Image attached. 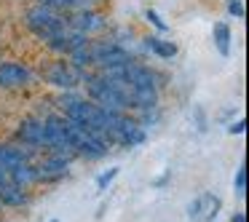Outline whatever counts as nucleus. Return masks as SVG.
Instances as JSON below:
<instances>
[{
    "label": "nucleus",
    "mask_w": 249,
    "mask_h": 222,
    "mask_svg": "<svg viewBox=\"0 0 249 222\" xmlns=\"http://www.w3.org/2000/svg\"><path fill=\"white\" fill-rule=\"evenodd\" d=\"M67 30L70 33H78V35H86V38H91V35L97 33H105L107 30V17L99 11H78V14H67Z\"/></svg>",
    "instance_id": "423d86ee"
},
{
    "label": "nucleus",
    "mask_w": 249,
    "mask_h": 222,
    "mask_svg": "<svg viewBox=\"0 0 249 222\" xmlns=\"http://www.w3.org/2000/svg\"><path fill=\"white\" fill-rule=\"evenodd\" d=\"M70 158L65 155H56V153H46L43 158H40L38 163H33L35 166V177H38V185H49V182H59V179H65L67 174H70Z\"/></svg>",
    "instance_id": "39448f33"
},
{
    "label": "nucleus",
    "mask_w": 249,
    "mask_h": 222,
    "mask_svg": "<svg viewBox=\"0 0 249 222\" xmlns=\"http://www.w3.org/2000/svg\"><path fill=\"white\" fill-rule=\"evenodd\" d=\"M49 222H59V220H49Z\"/></svg>",
    "instance_id": "412c9836"
},
{
    "label": "nucleus",
    "mask_w": 249,
    "mask_h": 222,
    "mask_svg": "<svg viewBox=\"0 0 249 222\" xmlns=\"http://www.w3.org/2000/svg\"><path fill=\"white\" fill-rule=\"evenodd\" d=\"M118 174H121V166H110L107 171L99 174V177H97V190H99V193H105V190L113 185V179L118 177Z\"/></svg>",
    "instance_id": "f3484780"
},
{
    "label": "nucleus",
    "mask_w": 249,
    "mask_h": 222,
    "mask_svg": "<svg viewBox=\"0 0 249 222\" xmlns=\"http://www.w3.org/2000/svg\"><path fill=\"white\" fill-rule=\"evenodd\" d=\"M233 193H236L238 198L247 195V163H238L236 177H233Z\"/></svg>",
    "instance_id": "dca6fc26"
},
{
    "label": "nucleus",
    "mask_w": 249,
    "mask_h": 222,
    "mask_svg": "<svg viewBox=\"0 0 249 222\" xmlns=\"http://www.w3.org/2000/svg\"><path fill=\"white\" fill-rule=\"evenodd\" d=\"M225 8H228V14H231V17H236V19H244V17H247L244 0H228V3H225Z\"/></svg>",
    "instance_id": "a211bd4d"
},
{
    "label": "nucleus",
    "mask_w": 249,
    "mask_h": 222,
    "mask_svg": "<svg viewBox=\"0 0 249 222\" xmlns=\"http://www.w3.org/2000/svg\"><path fill=\"white\" fill-rule=\"evenodd\" d=\"M145 49L150 51V54H156L158 59H174L177 56V43H172V40H163L161 35H150V38H145Z\"/></svg>",
    "instance_id": "4468645a"
},
{
    "label": "nucleus",
    "mask_w": 249,
    "mask_h": 222,
    "mask_svg": "<svg viewBox=\"0 0 249 222\" xmlns=\"http://www.w3.org/2000/svg\"><path fill=\"white\" fill-rule=\"evenodd\" d=\"M33 78L35 75L27 65H19V62H3L0 65V88H6V91L30 86Z\"/></svg>",
    "instance_id": "6e6552de"
},
{
    "label": "nucleus",
    "mask_w": 249,
    "mask_h": 222,
    "mask_svg": "<svg viewBox=\"0 0 249 222\" xmlns=\"http://www.w3.org/2000/svg\"><path fill=\"white\" fill-rule=\"evenodd\" d=\"M231 222H247V211H244V209L233 211V214H231Z\"/></svg>",
    "instance_id": "aec40b11"
},
{
    "label": "nucleus",
    "mask_w": 249,
    "mask_h": 222,
    "mask_svg": "<svg viewBox=\"0 0 249 222\" xmlns=\"http://www.w3.org/2000/svg\"><path fill=\"white\" fill-rule=\"evenodd\" d=\"M222 209V198L212 190L206 193H198L193 201L188 204V220L193 222H214V217L220 214Z\"/></svg>",
    "instance_id": "0eeeda50"
},
{
    "label": "nucleus",
    "mask_w": 249,
    "mask_h": 222,
    "mask_svg": "<svg viewBox=\"0 0 249 222\" xmlns=\"http://www.w3.org/2000/svg\"><path fill=\"white\" fill-rule=\"evenodd\" d=\"M212 40H214V49L220 56H231V49H233V33H231V24L228 22H214L212 27Z\"/></svg>",
    "instance_id": "ddd939ff"
},
{
    "label": "nucleus",
    "mask_w": 249,
    "mask_h": 222,
    "mask_svg": "<svg viewBox=\"0 0 249 222\" xmlns=\"http://www.w3.org/2000/svg\"><path fill=\"white\" fill-rule=\"evenodd\" d=\"M30 190L19 188L14 182H6L0 185V206H8V209H22V206L30 204Z\"/></svg>",
    "instance_id": "9b49d317"
},
{
    "label": "nucleus",
    "mask_w": 249,
    "mask_h": 222,
    "mask_svg": "<svg viewBox=\"0 0 249 222\" xmlns=\"http://www.w3.org/2000/svg\"><path fill=\"white\" fill-rule=\"evenodd\" d=\"M24 24H27V30L33 35H38V38L43 40H51L56 38V35L67 33V14H56L51 11V8L46 6H30L27 14H24Z\"/></svg>",
    "instance_id": "f03ea898"
},
{
    "label": "nucleus",
    "mask_w": 249,
    "mask_h": 222,
    "mask_svg": "<svg viewBox=\"0 0 249 222\" xmlns=\"http://www.w3.org/2000/svg\"><path fill=\"white\" fill-rule=\"evenodd\" d=\"M91 38H86V35H78V33H62V35H56V38H51V40H46V46H49L54 54H59L62 59L65 56H70V54H75L78 49H83V46L89 43Z\"/></svg>",
    "instance_id": "9d476101"
},
{
    "label": "nucleus",
    "mask_w": 249,
    "mask_h": 222,
    "mask_svg": "<svg viewBox=\"0 0 249 222\" xmlns=\"http://www.w3.org/2000/svg\"><path fill=\"white\" fill-rule=\"evenodd\" d=\"M17 139L24 147L38 153L43 147V118H24L22 126L17 129Z\"/></svg>",
    "instance_id": "1a4fd4ad"
},
{
    "label": "nucleus",
    "mask_w": 249,
    "mask_h": 222,
    "mask_svg": "<svg viewBox=\"0 0 249 222\" xmlns=\"http://www.w3.org/2000/svg\"><path fill=\"white\" fill-rule=\"evenodd\" d=\"M244 131H247V120H244V118L233 120V123L228 126V134H233V137H236V134H244Z\"/></svg>",
    "instance_id": "6ab92c4d"
},
{
    "label": "nucleus",
    "mask_w": 249,
    "mask_h": 222,
    "mask_svg": "<svg viewBox=\"0 0 249 222\" xmlns=\"http://www.w3.org/2000/svg\"><path fill=\"white\" fill-rule=\"evenodd\" d=\"M142 17H145V22L150 24V27H156V33H161V35L169 33V22H163V17L156 11V8H145Z\"/></svg>",
    "instance_id": "2eb2a0df"
},
{
    "label": "nucleus",
    "mask_w": 249,
    "mask_h": 222,
    "mask_svg": "<svg viewBox=\"0 0 249 222\" xmlns=\"http://www.w3.org/2000/svg\"><path fill=\"white\" fill-rule=\"evenodd\" d=\"M105 139L110 145H124V147H137L147 139V131L140 126V120L131 118L129 113H115L110 120L107 131H105Z\"/></svg>",
    "instance_id": "7ed1b4c3"
},
{
    "label": "nucleus",
    "mask_w": 249,
    "mask_h": 222,
    "mask_svg": "<svg viewBox=\"0 0 249 222\" xmlns=\"http://www.w3.org/2000/svg\"><path fill=\"white\" fill-rule=\"evenodd\" d=\"M89 54H91V72H115L134 62L129 49L115 40H89Z\"/></svg>",
    "instance_id": "f257e3e1"
},
{
    "label": "nucleus",
    "mask_w": 249,
    "mask_h": 222,
    "mask_svg": "<svg viewBox=\"0 0 249 222\" xmlns=\"http://www.w3.org/2000/svg\"><path fill=\"white\" fill-rule=\"evenodd\" d=\"M46 83H51L54 88H62V91H72L83 83V70H78L75 65H70L67 59H54L49 67L43 70Z\"/></svg>",
    "instance_id": "20e7f679"
},
{
    "label": "nucleus",
    "mask_w": 249,
    "mask_h": 222,
    "mask_svg": "<svg viewBox=\"0 0 249 222\" xmlns=\"http://www.w3.org/2000/svg\"><path fill=\"white\" fill-rule=\"evenodd\" d=\"M38 6H46L56 14H78V11H91L99 0H35Z\"/></svg>",
    "instance_id": "f8f14e48"
}]
</instances>
